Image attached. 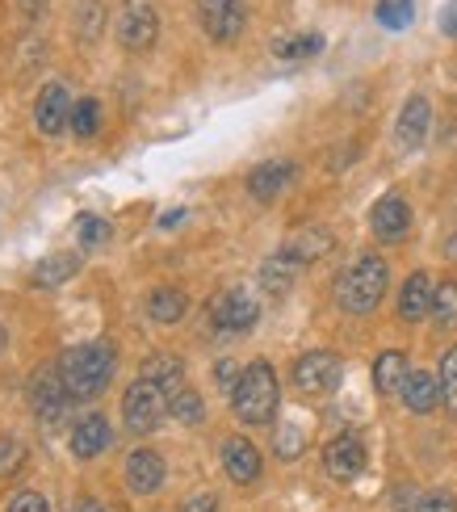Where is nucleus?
<instances>
[{"mask_svg":"<svg viewBox=\"0 0 457 512\" xmlns=\"http://www.w3.org/2000/svg\"><path fill=\"white\" fill-rule=\"evenodd\" d=\"M118 370V349L110 340H89L59 357V378L68 387L72 399H93L110 387V378Z\"/></svg>","mask_w":457,"mask_h":512,"instance_id":"1","label":"nucleus"},{"mask_svg":"<svg viewBox=\"0 0 457 512\" xmlns=\"http://www.w3.org/2000/svg\"><path fill=\"white\" fill-rule=\"evenodd\" d=\"M277 399H281V391H277L273 366H269V361H252V366L239 374V382H235L231 408H235V416L244 424H269L273 412H277Z\"/></svg>","mask_w":457,"mask_h":512,"instance_id":"2","label":"nucleus"},{"mask_svg":"<svg viewBox=\"0 0 457 512\" xmlns=\"http://www.w3.org/2000/svg\"><path fill=\"white\" fill-rule=\"evenodd\" d=\"M386 282H390V269H386L382 256H361L353 269L340 273V282H336V303H340L344 311H353V315H365V311H374V307L382 303Z\"/></svg>","mask_w":457,"mask_h":512,"instance_id":"3","label":"nucleus"},{"mask_svg":"<svg viewBox=\"0 0 457 512\" xmlns=\"http://www.w3.org/2000/svg\"><path fill=\"white\" fill-rule=\"evenodd\" d=\"M122 416H126V429L130 433H151L160 429V420L168 416V391H160L156 382H130L126 395H122Z\"/></svg>","mask_w":457,"mask_h":512,"instance_id":"4","label":"nucleus"},{"mask_svg":"<svg viewBox=\"0 0 457 512\" xmlns=\"http://www.w3.org/2000/svg\"><path fill=\"white\" fill-rule=\"evenodd\" d=\"M30 403H34V412H38L42 424H55L63 416V408L72 403V395H68V387H63L59 366L34 370V378H30Z\"/></svg>","mask_w":457,"mask_h":512,"instance_id":"5","label":"nucleus"},{"mask_svg":"<svg viewBox=\"0 0 457 512\" xmlns=\"http://www.w3.org/2000/svg\"><path fill=\"white\" fill-rule=\"evenodd\" d=\"M294 382H298V391H307V395L336 391V382H340V357L336 353H323V349L298 357L294 361Z\"/></svg>","mask_w":457,"mask_h":512,"instance_id":"6","label":"nucleus"},{"mask_svg":"<svg viewBox=\"0 0 457 512\" xmlns=\"http://www.w3.org/2000/svg\"><path fill=\"white\" fill-rule=\"evenodd\" d=\"M198 17L214 42H235L244 34V5L239 0H198Z\"/></svg>","mask_w":457,"mask_h":512,"instance_id":"7","label":"nucleus"},{"mask_svg":"<svg viewBox=\"0 0 457 512\" xmlns=\"http://www.w3.org/2000/svg\"><path fill=\"white\" fill-rule=\"evenodd\" d=\"M256 303L248 290H223L219 298H210V319L219 324L223 332H248L256 324Z\"/></svg>","mask_w":457,"mask_h":512,"instance_id":"8","label":"nucleus"},{"mask_svg":"<svg viewBox=\"0 0 457 512\" xmlns=\"http://www.w3.org/2000/svg\"><path fill=\"white\" fill-rule=\"evenodd\" d=\"M323 466H328L332 479L353 483V479L365 471V445H361V437H353V433L332 437L328 450H323Z\"/></svg>","mask_w":457,"mask_h":512,"instance_id":"9","label":"nucleus"},{"mask_svg":"<svg viewBox=\"0 0 457 512\" xmlns=\"http://www.w3.org/2000/svg\"><path fill=\"white\" fill-rule=\"evenodd\" d=\"M34 122L42 135H63L72 126V97L63 84H47L34 101Z\"/></svg>","mask_w":457,"mask_h":512,"instance_id":"10","label":"nucleus"},{"mask_svg":"<svg viewBox=\"0 0 457 512\" xmlns=\"http://www.w3.org/2000/svg\"><path fill=\"white\" fill-rule=\"evenodd\" d=\"M156 34H160V17H156V9H151V5L126 9L122 21H118V38H122L126 51H147V47H156Z\"/></svg>","mask_w":457,"mask_h":512,"instance_id":"11","label":"nucleus"},{"mask_svg":"<svg viewBox=\"0 0 457 512\" xmlns=\"http://www.w3.org/2000/svg\"><path fill=\"white\" fill-rule=\"evenodd\" d=\"M369 227H374V236H382V240H399L411 227V206L390 194V198L374 202V210H369Z\"/></svg>","mask_w":457,"mask_h":512,"instance_id":"12","label":"nucleus"},{"mask_svg":"<svg viewBox=\"0 0 457 512\" xmlns=\"http://www.w3.org/2000/svg\"><path fill=\"white\" fill-rule=\"evenodd\" d=\"M126 483H130V492H139V496L160 492V483H164V458L151 454V450H135V454L126 458Z\"/></svg>","mask_w":457,"mask_h":512,"instance_id":"13","label":"nucleus"},{"mask_svg":"<svg viewBox=\"0 0 457 512\" xmlns=\"http://www.w3.org/2000/svg\"><path fill=\"white\" fill-rule=\"evenodd\" d=\"M290 181H294V164L290 160H269V164H260L248 173V194L256 202H273Z\"/></svg>","mask_w":457,"mask_h":512,"instance_id":"14","label":"nucleus"},{"mask_svg":"<svg viewBox=\"0 0 457 512\" xmlns=\"http://www.w3.org/2000/svg\"><path fill=\"white\" fill-rule=\"evenodd\" d=\"M428 122H432V105L428 97H407L403 114H399V147H407V152H416V147H424V135H428Z\"/></svg>","mask_w":457,"mask_h":512,"instance_id":"15","label":"nucleus"},{"mask_svg":"<svg viewBox=\"0 0 457 512\" xmlns=\"http://www.w3.org/2000/svg\"><path fill=\"white\" fill-rule=\"evenodd\" d=\"M110 424H105V416H80L76 424H72V454L76 458H97L105 445H110Z\"/></svg>","mask_w":457,"mask_h":512,"instance_id":"16","label":"nucleus"},{"mask_svg":"<svg viewBox=\"0 0 457 512\" xmlns=\"http://www.w3.org/2000/svg\"><path fill=\"white\" fill-rule=\"evenodd\" d=\"M432 294H437L432 277L428 273H411L403 282V294H399V315L407 319V324H416V319L432 315Z\"/></svg>","mask_w":457,"mask_h":512,"instance_id":"17","label":"nucleus"},{"mask_svg":"<svg viewBox=\"0 0 457 512\" xmlns=\"http://www.w3.org/2000/svg\"><path fill=\"white\" fill-rule=\"evenodd\" d=\"M223 466H227V475L235 483H256L260 479V454H256V445L244 441V437H231L223 445Z\"/></svg>","mask_w":457,"mask_h":512,"instance_id":"18","label":"nucleus"},{"mask_svg":"<svg viewBox=\"0 0 457 512\" xmlns=\"http://www.w3.org/2000/svg\"><path fill=\"white\" fill-rule=\"evenodd\" d=\"M139 378L156 382V387L168 391V395H177V391L185 387V361H181V357H172V353H156V357H147V361H143Z\"/></svg>","mask_w":457,"mask_h":512,"instance_id":"19","label":"nucleus"},{"mask_svg":"<svg viewBox=\"0 0 457 512\" xmlns=\"http://www.w3.org/2000/svg\"><path fill=\"white\" fill-rule=\"evenodd\" d=\"M76 273H80V256H76V252H55V256H42V261L34 265L30 282L55 290V286H63V282H72Z\"/></svg>","mask_w":457,"mask_h":512,"instance_id":"20","label":"nucleus"},{"mask_svg":"<svg viewBox=\"0 0 457 512\" xmlns=\"http://www.w3.org/2000/svg\"><path fill=\"white\" fill-rule=\"evenodd\" d=\"M403 403L411 412H432L441 403V382L432 378V374H424V370H416V374H407V382H403Z\"/></svg>","mask_w":457,"mask_h":512,"instance_id":"21","label":"nucleus"},{"mask_svg":"<svg viewBox=\"0 0 457 512\" xmlns=\"http://www.w3.org/2000/svg\"><path fill=\"white\" fill-rule=\"evenodd\" d=\"M281 252H290L298 265H311L319 261V256H328L332 252V231H323V227H307V231H298V236L281 248Z\"/></svg>","mask_w":457,"mask_h":512,"instance_id":"22","label":"nucleus"},{"mask_svg":"<svg viewBox=\"0 0 457 512\" xmlns=\"http://www.w3.org/2000/svg\"><path fill=\"white\" fill-rule=\"evenodd\" d=\"M403 382H407V357L403 353H382L378 361H374V387H378V395H395V391H403Z\"/></svg>","mask_w":457,"mask_h":512,"instance_id":"23","label":"nucleus"},{"mask_svg":"<svg viewBox=\"0 0 457 512\" xmlns=\"http://www.w3.org/2000/svg\"><path fill=\"white\" fill-rule=\"evenodd\" d=\"M185 311H189V298L172 286H160L147 298V315L156 319V324H177V319H185Z\"/></svg>","mask_w":457,"mask_h":512,"instance_id":"24","label":"nucleus"},{"mask_svg":"<svg viewBox=\"0 0 457 512\" xmlns=\"http://www.w3.org/2000/svg\"><path fill=\"white\" fill-rule=\"evenodd\" d=\"M294 273H298L294 256L290 252H277V256H269V261H265V269H260V282H265L269 294H286L290 282H294Z\"/></svg>","mask_w":457,"mask_h":512,"instance_id":"25","label":"nucleus"},{"mask_svg":"<svg viewBox=\"0 0 457 512\" xmlns=\"http://www.w3.org/2000/svg\"><path fill=\"white\" fill-rule=\"evenodd\" d=\"M97 126H101V105L93 97H84L72 105V135L80 139H93L97 135Z\"/></svg>","mask_w":457,"mask_h":512,"instance_id":"26","label":"nucleus"},{"mask_svg":"<svg viewBox=\"0 0 457 512\" xmlns=\"http://www.w3.org/2000/svg\"><path fill=\"white\" fill-rule=\"evenodd\" d=\"M432 315H437L441 328L457 324V282H441L437 294H432Z\"/></svg>","mask_w":457,"mask_h":512,"instance_id":"27","label":"nucleus"},{"mask_svg":"<svg viewBox=\"0 0 457 512\" xmlns=\"http://www.w3.org/2000/svg\"><path fill=\"white\" fill-rule=\"evenodd\" d=\"M168 412L177 416V420H185V424H198L202 420V399H198V391H189V387H181L177 395H168Z\"/></svg>","mask_w":457,"mask_h":512,"instance_id":"28","label":"nucleus"},{"mask_svg":"<svg viewBox=\"0 0 457 512\" xmlns=\"http://www.w3.org/2000/svg\"><path fill=\"white\" fill-rule=\"evenodd\" d=\"M319 47H323V38H319V34H302V38L277 42L273 55H277V59H307V55H319Z\"/></svg>","mask_w":457,"mask_h":512,"instance_id":"29","label":"nucleus"},{"mask_svg":"<svg viewBox=\"0 0 457 512\" xmlns=\"http://www.w3.org/2000/svg\"><path fill=\"white\" fill-rule=\"evenodd\" d=\"M411 9H416V0H382L378 21L386 30H403V26H411Z\"/></svg>","mask_w":457,"mask_h":512,"instance_id":"30","label":"nucleus"},{"mask_svg":"<svg viewBox=\"0 0 457 512\" xmlns=\"http://www.w3.org/2000/svg\"><path fill=\"white\" fill-rule=\"evenodd\" d=\"M76 236H80V244H84V248H97V244L110 240L114 231H110V223H105L101 215H80V223H76Z\"/></svg>","mask_w":457,"mask_h":512,"instance_id":"31","label":"nucleus"},{"mask_svg":"<svg viewBox=\"0 0 457 512\" xmlns=\"http://www.w3.org/2000/svg\"><path fill=\"white\" fill-rule=\"evenodd\" d=\"M441 395L449 399V408L457 412V349L441 357Z\"/></svg>","mask_w":457,"mask_h":512,"instance_id":"32","label":"nucleus"},{"mask_svg":"<svg viewBox=\"0 0 457 512\" xmlns=\"http://www.w3.org/2000/svg\"><path fill=\"white\" fill-rule=\"evenodd\" d=\"M302 445H307V437H302L294 424H281V429H277V454L281 458H298Z\"/></svg>","mask_w":457,"mask_h":512,"instance_id":"33","label":"nucleus"},{"mask_svg":"<svg viewBox=\"0 0 457 512\" xmlns=\"http://www.w3.org/2000/svg\"><path fill=\"white\" fill-rule=\"evenodd\" d=\"M21 462H26V445L9 437L5 445H0V475H17Z\"/></svg>","mask_w":457,"mask_h":512,"instance_id":"34","label":"nucleus"},{"mask_svg":"<svg viewBox=\"0 0 457 512\" xmlns=\"http://www.w3.org/2000/svg\"><path fill=\"white\" fill-rule=\"evenodd\" d=\"M416 512H457V500H453L449 492H428V496L416 504Z\"/></svg>","mask_w":457,"mask_h":512,"instance_id":"35","label":"nucleus"},{"mask_svg":"<svg viewBox=\"0 0 457 512\" xmlns=\"http://www.w3.org/2000/svg\"><path fill=\"white\" fill-rule=\"evenodd\" d=\"M9 512H51V508H47V500H42L38 492H21V496H13Z\"/></svg>","mask_w":457,"mask_h":512,"instance_id":"36","label":"nucleus"},{"mask_svg":"<svg viewBox=\"0 0 457 512\" xmlns=\"http://www.w3.org/2000/svg\"><path fill=\"white\" fill-rule=\"evenodd\" d=\"M239 374H244V370H239L235 361H219V370H214V378H219V387H223V391H235Z\"/></svg>","mask_w":457,"mask_h":512,"instance_id":"37","label":"nucleus"},{"mask_svg":"<svg viewBox=\"0 0 457 512\" xmlns=\"http://www.w3.org/2000/svg\"><path fill=\"white\" fill-rule=\"evenodd\" d=\"M181 512H219V500H214V496H193Z\"/></svg>","mask_w":457,"mask_h":512,"instance_id":"38","label":"nucleus"},{"mask_svg":"<svg viewBox=\"0 0 457 512\" xmlns=\"http://www.w3.org/2000/svg\"><path fill=\"white\" fill-rule=\"evenodd\" d=\"M441 30H445L449 38H457V0H449V5H445V13H441Z\"/></svg>","mask_w":457,"mask_h":512,"instance_id":"39","label":"nucleus"},{"mask_svg":"<svg viewBox=\"0 0 457 512\" xmlns=\"http://www.w3.org/2000/svg\"><path fill=\"white\" fill-rule=\"evenodd\" d=\"M21 9H26V17H42L47 13V0H21Z\"/></svg>","mask_w":457,"mask_h":512,"instance_id":"40","label":"nucleus"},{"mask_svg":"<svg viewBox=\"0 0 457 512\" xmlns=\"http://www.w3.org/2000/svg\"><path fill=\"white\" fill-rule=\"evenodd\" d=\"M76 512H110V508H105L101 500H80V504H76Z\"/></svg>","mask_w":457,"mask_h":512,"instance_id":"41","label":"nucleus"},{"mask_svg":"<svg viewBox=\"0 0 457 512\" xmlns=\"http://www.w3.org/2000/svg\"><path fill=\"white\" fill-rule=\"evenodd\" d=\"M181 219H185V210H168V215H164V219H160V223H164V227H177V223H181Z\"/></svg>","mask_w":457,"mask_h":512,"instance_id":"42","label":"nucleus"},{"mask_svg":"<svg viewBox=\"0 0 457 512\" xmlns=\"http://www.w3.org/2000/svg\"><path fill=\"white\" fill-rule=\"evenodd\" d=\"M0 349H5V332H0Z\"/></svg>","mask_w":457,"mask_h":512,"instance_id":"43","label":"nucleus"}]
</instances>
